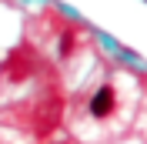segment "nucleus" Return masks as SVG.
<instances>
[{
	"mask_svg": "<svg viewBox=\"0 0 147 144\" xmlns=\"http://www.w3.org/2000/svg\"><path fill=\"white\" fill-rule=\"evenodd\" d=\"M110 111H114V87L104 84V87H97V94L90 97V114L94 117H107Z\"/></svg>",
	"mask_w": 147,
	"mask_h": 144,
	"instance_id": "nucleus-1",
	"label": "nucleus"
},
{
	"mask_svg": "<svg viewBox=\"0 0 147 144\" xmlns=\"http://www.w3.org/2000/svg\"><path fill=\"white\" fill-rule=\"evenodd\" d=\"M70 50H74V34H64L60 37V57H70Z\"/></svg>",
	"mask_w": 147,
	"mask_h": 144,
	"instance_id": "nucleus-2",
	"label": "nucleus"
}]
</instances>
